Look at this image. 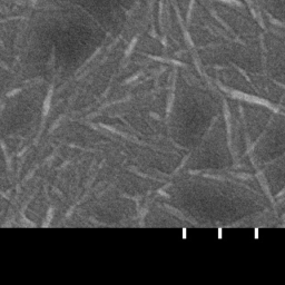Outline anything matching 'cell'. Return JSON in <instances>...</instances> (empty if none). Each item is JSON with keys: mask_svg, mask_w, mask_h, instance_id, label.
I'll use <instances>...</instances> for the list:
<instances>
[{"mask_svg": "<svg viewBox=\"0 0 285 285\" xmlns=\"http://www.w3.org/2000/svg\"><path fill=\"white\" fill-rule=\"evenodd\" d=\"M50 100H51V91L49 93V95H48V97L46 98L45 103H44V116H46L47 113H48V109H49L50 106Z\"/></svg>", "mask_w": 285, "mask_h": 285, "instance_id": "cell-1", "label": "cell"}]
</instances>
